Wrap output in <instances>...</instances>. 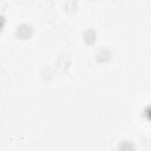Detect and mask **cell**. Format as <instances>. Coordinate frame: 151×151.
Segmentation results:
<instances>
[{
	"label": "cell",
	"instance_id": "obj_2",
	"mask_svg": "<svg viewBox=\"0 0 151 151\" xmlns=\"http://www.w3.org/2000/svg\"><path fill=\"white\" fill-rule=\"evenodd\" d=\"M84 37L86 42L88 45L94 44L95 41V31L93 29H87L84 33Z\"/></svg>",
	"mask_w": 151,
	"mask_h": 151
},
{
	"label": "cell",
	"instance_id": "obj_3",
	"mask_svg": "<svg viewBox=\"0 0 151 151\" xmlns=\"http://www.w3.org/2000/svg\"><path fill=\"white\" fill-rule=\"evenodd\" d=\"M96 57L99 61H104L109 59L110 54L109 51L104 48H100L97 52Z\"/></svg>",
	"mask_w": 151,
	"mask_h": 151
},
{
	"label": "cell",
	"instance_id": "obj_1",
	"mask_svg": "<svg viewBox=\"0 0 151 151\" xmlns=\"http://www.w3.org/2000/svg\"><path fill=\"white\" fill-rule=\"evenodd\" d=\"M32 32V28L27 24L21 25L17 30V35L19 38L27 39L31 35Z\"/></svg>",
	"mask_w": 151,
	"mask_h": 151
}]
</instances>
